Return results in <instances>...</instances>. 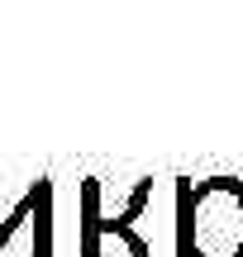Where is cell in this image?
<instances>
[{"label":"cell","instance_id":"obj_4","mask_svg":"<svg viewBox=\"0 0 243 257\" xmlns=\"http://www.w3.org/2000/svg\"><path fill=\"white\" fill-rule=\"evenodd\" d=\"M34 257H53V181L48 176H38L34 181Z\"/></svg>","mask_w":243,"mask_h":257},{"label":"cell","instance_id":"obj_2","mask_svg":"<svg viewBox=\"0 0 243 257\" xmlns=\"http://www.w3.org/2000/svg\"><path fill=\"white\" fill-rule=\"evenodd\" d=\"M148 200H153V176H143V181L129 191V205H124L119 214H100V238H119L134 257H153L148 238L139 233V214L148 210Z\"/></svg>","mask_w":243,"mask_h":257},{"label":"cell","instance_id":"obj_5","mask_svg":"<svg viewBox=\"0 0 243 257\" xmlns=\"http://www.w3.org/2000/svg\"><path fill=\"white\" fill-rule=\"evenodd\" d=\"M34 200H38V195H34V181H29V191L19 195V205L5 214V219H0V252H5V243L15 238V229H19V224H29V219H34Z\"/></svg>","mask_w":243,"mask_h":257},{"label":"cell","instance_id":"obj_1","mask_svg":"<svg viewBox=\"0 0 243 257\" xmlns=\"http://www.w3.org/2000/svg\"><path fill=\"white\" fill-rule=\"evenodd\" d=\"M177 224L191 257H243V176H177Z\"/></svg>","mask_w":243,"mask_h":257},{"label":"cell","instance_id":"obj_3","mask_svg":"<svg viewBox=\"0 0 243 257\" xmlns=\"http://www.w3.org/2000/svg\"><path fill=\"white\" fill-rule=\"evenodd\" d=\"M100 176H86L81 181V219H76V229H81V257H100Z\"/></svg>","mask_w":243,"mask_h":257}]
</instances>
